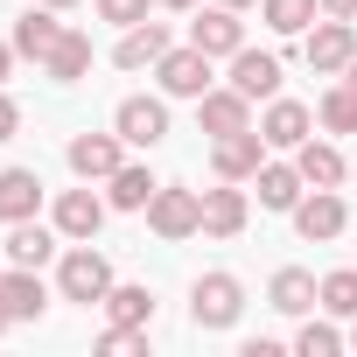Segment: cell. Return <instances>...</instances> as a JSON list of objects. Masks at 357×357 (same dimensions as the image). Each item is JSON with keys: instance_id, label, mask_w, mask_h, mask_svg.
Instances as JSON below:
<instances>
[{"instance_id": "21", "label": "cell", "mask_w": 357, "mask_h": 357, "mask_svg": "<svg viewBox=\"0 0 357 357\" xmlns=\"http://www.w3.org/2000/svg\"><path fill=\"white\" fill-rule=\"evenodd\" d=\"M154 190H161V183H154L140 161H119V168L105 175V204H112V211H147V204H154Z\"/></svg>"}, {"instance_id": "20", "label": "cell", "mask_w": 357, "mask_h": 357, "mask_svg": "<svg viewBox=\"0 0 357 357\" xmlns=\"http://www.w3.org/2000/svg\"><path fill=\"white\" fill-rule=\"evenodd\" d=\"M266 301H273L280 315H308V308H322V280L301 273V266H280L273 287H266Z\"/></svg>"}, {"instance_id": "10", "label": "cell", "mask_w": 357, "mask_h": 357, "mask_svg": "<svg viewBox=\"0 0 357 357\" xmlns=\"http://www.w3.org/2000/svg\"><path fill=\"white\" fill-rule=\"evenodd\" d=\"M119 161H126L119 126H112V133H77V140H70V175H77V183H105Z\"/></svg>"}, {"instance_id": "15", "label": "cell", "mask_w": 357, "mask_h": 357, "mask_svg": "<svg viewBox=\"0 0 357 357\" xmlns=\"http://www.w3.org/2000/svg\"><path fill=\"white\" fill-rule=\"evenodd\" d=\"M105 211H112L105 197H91V190H63V197H56V231H63L70 245H77V238H98Z\"/></svg>"}, {"instance_id": "30", "label": "cell", "mask_w": 357, "mask_h": 357, "mask_svg": "<svg viewBox=\"0 0 357 357\" xmlns=\"http://www.w3.org/2000/svg\"><path fill=\"white\" fill-rule=\"evenodd\" d=\"M343 343H350V336H343L336 322H301V336H294V350H301V357H336Z\"/></svg>"}, {"instance_id": "18", "label": "cell", "mask_w": 357, "mask_h": 357, "mask_svg": "<svg viewBox=\"0 0 357 357\" xmlns=\"http://www.w3.org/2000/svg\"><path fill=\"white\" fill-rule=\"evenodd\" d=\"M36 211H43V175L36 168H0V218L29 225Z\"/></svg>"}, {"instance_id": "41", "label": "cell", "mask_w": 357, "mask_h": 357, "mask_svg": "<svg viewBox=\"0 0 357 357\" xmlns=\"http://www.w3.org/2000/svg\"><path fill=\"white\" fill-rule=\"evenodd\" d=\"M350 350H357V329H350Z\"/></svg>"}, {"instance_id": "27", "label": "cell", "mask_w": 357, "mask_h": 357, "mask_svg": "<svg viewBox=\"0 0 357 357\" xmlns=\"http://www.w3.org/2000/svg\"><path fill=\"white\" fill-rule=\"evenodd\" d=\"M98 308H105L112 322H126V329H147V322H154V294H147V287H119V280H112V294H105Z\"/></svg>"}, {"instance_id": "34", "label": "cell", "mask_w": 357, "mask_h": 357, "mask_svg": "<svg viewBox=\"0 0 357 357\" xmlns=\"http://www.w3.org/2000/svg\"><path fill=\"white\" fill-rule=\"evenodd\" d=\"M322 15H336V22H357V0H322Z\"/></svg>"}, {"instance_id": "37", "label": "cell", "mask_w": 357, "mask_h": 357, "mask_svg": "<svg viewBox=\"0 0 357 357\" xmlns=\"http://www.w3.org/2000/svg\"><path fill=\"white\" fill-rule=\"evenodd\" d=\"M8 329H15V315H8V301H0V336H8Z\"/></svg>"}, {"instance_id": "33", "label": "cell", "mask_w": 357, "mask_h": 357, "mask_svg": "<svg viewBox=\"0 0 357 357\" xmlns=\"http://www.w3.org/2000/svg\"><path fill=\"white\" fill-rule=\"evenodd\" d=\"M15 133H22V105L0 91V140H15Z\"/></svg>"}, {"instance_id": "14", "label": "cell", "mask_w": 357, "mask_h": 357, "mask_svg": "<svg viewBox=\"0 0 357 357\" xmlns=\"http://www.w3.org/2000/svg\"><path fill=\"white\" fill-rule=\"evenodd\" d=\"M168 50H175V43H168V29H161V22H133V29L119 36L112 63H119V70H154V63H161Z\"/></svg>"}, {"instance_id": "26", "label": "cell", "mask_w": 357, "mask_h": 357, "mask_svg": "<svg viewBox=\"0 0 357 357\" xmlns=\"http://www.w3.org/2000/svg\"><path fill=\"white\" fill-rule=\"evenodd\" d=\"M315 15H322V0H259V22L273 36H308Z\"/></svg>"}, {"instance_id": "25", "label": "cell", "mask_w": 357, "mask_h": 357, "mask_svg": "<svg viewBox=\"0 0 357 357\" xmlns=\"http://www.w3.org/2000/svg\"><path fill=\"white\" fill-rule=\"evenodd\" d=\"M84 70H91V36L63 29V36H56V50L43 56V77H56V84H77Z\"/></svg>"}, {"instance_id": "9", "label": "cell", "mask_w": 357, "mask_h": 357, "mask_svg": "<svg viewBox=\"0 0 357 357\" xmlns=\"http://www.w3.org/2000/svg\"><path fill=\"white\" fill-rule=\"evenodd\" d=\"M197 126L218 140V133H245L252 126V98L238 91V84H211L204 98H197Z\"/></svg>"}, {"instance_id": "39", "label": "cell", "mask_w": 357, "mask_h": 357, "mask_svg": "<svg viewBox=\"0 0 357 357\" xmlns=\"http://www.w3.org/2000/svg\"><path fill=\"white\" fill-rule=\"evenodd\" d=\"M43 8H56V15H63V8H77V0H43Z\"/></svg>"}, {"instance_id": "4", "label": "cell", "mask_w": 357, "mask_h": 357, "mask_svg": "<svg viewBox=\"0 0 357 357\" xmlns=\"http://www.w3.org/2000/svg\"><path fill=\"white\" fill-rule=\"evenodd\" d=\"M238 308H245L238 273H204V280L190 287V315H197V329H231Z\"/></svg>"}, {"instance_id": "35", "label": "cell", "mask_w": 357, "mask_h": 357, "mask_svg": "<svg viewBox=\"0 0 357 357\" xmlns=\"http://www.w3.org/2000/svg\"><path fill=\"white\" fill-rule=\"evenodd\" d=\"M15 77V43H0V84Z\"/></svg>"}, {"instance_id": "42", "label": "cell", "mask_w": 357, "mask_h": 357, "mask_svg": "<svg viewBox=\"0 0 357 357\" xmlns=\"http://www.w3.org/2000/svg\"><path fill=\"white\" fill-rule=\"evenodd\" d=\"M350 175H357V168H350Z\"/></svg>"}, {"instance_id": "23", "label": "cell", "mask_w": 357, "mask_h": 357, "mask_svg": "<svg viewBox=\"0 0 357 357\" xmlns=\"http://www.w3.org/2000/svg\"><path fill=\"white\" fill-rule=\"evenodd\" d=\"M56 238H63L56 225L43 231V225L29 218V225H15V231H8V245H0V252H8V266H50V259H56Z\"/></svg>"}, {"instance_id": "40", "label": "cell", "mask_w": 357, "mask_h": 357, "mask_svg": "<svg viewBox=\"0 0 357 357\" xmlns=\"http://www.w3.org/2000/svg\"><path fill=\"white\" fill-rule=\"evenodd\" d=\"M225 8H259V0H225Z\"/></svg>"}, {"instance_id": "3", "label": "cell", "mask_w": 357, "mask_h": 357, "mask_svg": "<svg viewBox=\"0 0 357 357\" xmlns=\"http://www.w3.org/2000/svg\"><path fill=\"white\" fill-rule=\"evenodd\" d=\"M301 56H308V70H315V77H343V70H350V56H357V29H350V22H336V15H322V22L308 29Z\"/></svg>"}, {"instance_id": "12", "label": "cell", "mask_w": 357, "mask_h": 357, "mask_svg": "<svg viewBox=\"0 0 357 357\" xmlns=\"http://www.w3.org/2000/svg\"><path fill=\"white\" fill-rule=\"evenodd\" d=\"M0 301H8L15 322H43V308H50L43 266H8V273H0Z\"/></svg>"}, {"instance_id": "17", "label": "cell", "mask_w": 357, "mask_h": 357, "mask_svg": "<svg viewBox=\"0 0 357 357\" xmlns=\"http://www.w3.org/2000/svg\"><path fill=\"white\" fill-rule=\"evenodd\" d=\"M259 211H294L301 197H308V175L294 168V161H259Z\"/></svg>"}, {"instance_id": "19", "label": "cell", "mask_w": 357, "mask_h": 357, "mask_svg": "<svg viewBox=\"0 0 357 357\" xmlns=\"http://www.w3.org/2000/svg\"><path fill=\"white\" fill-rule=\"evenodd\" d=\"M231 84L245 98H280V56L273 50H238L231 56Z\"/></svg>"}, {"instance_id": "13", "label": "cell", "mask_w": 357, "mask_h": 357, "mask_svg": "<svg viewBox=\"0 0 357 357\" xmlns=\"http://www.w3.org/2000/svg\"><path fill=\"white\" fill-rule=\"evenodd\" d=\"M308 133H315V112H308V105L266 98V112H259V140H266V147H301Z\"/></svg>"}, {"instance_id": "31", "label": "cell", "mask_w": 357, "mask_h": 357, "mask_svg": "<svg viewBox=\"0 0 357 357\" xmlns=\"http://www.w3.org/2000/svg\"><path fill=\"white\" fill-rule=\"evenodd\" d=\"M98 350H105V357H140V350H147V336H140V329H126V322H112V329L98 336Z\"/></svg>"}, {"instance_id": "28", "label": "cell", "mask_w": 357, "mask_h": 357, "mask_svg": "<svg viewBox=\"0 0 357 357\" xmlns=\"http://www.w3.org/2000/svg\"><path fill=\"white\" fill-rule=\"evenodd\" d=\"M315 119H322V133H357V91L336 77L329 91H322V105H315Z\"/></svg>"}, {"instance_id": "16", "label": "cell", "mask_w": 357, "mask_h": 357, "mask_svg": "<svg viewBox=\"0 0 357 357\" xmlns=\"http://www.w3.org/2000/svg\"><path fill=\"white\" fill-rule=\"evenodd\" d=\"M245 218H252V204H245V190H238V183L204 190V231H211V238H238V231H245Z\"/></svg>"}, {"instance_id": "29", "label": "cell", "mask_w": 357, "mask_h": 357, "mask_svg": "<svg viewBox=\"0 0 357 357\" xmlns=\"http://www.w3.org/2000/svg\"><path fill=\"white\" fill-rule=\"evenodd\" d=\"M322 308H329V315H350V322H357V266H336V273L322 280Z\"/></svg>"}, {"instance_id": "1", "label": "cell", "mask_w": 357, "mask_h": 357, "mask_svg": "<svg viewBox=\"0 0 357 357\" xmlns=\"http://www.w3.org/2000/svg\"><path fill=\"white\" fill-rule=\"evenodd\" d=\"M56 294H63V301H84V308L105 301V294H112V259H105L91 238H77V245L56 259Z\"/></svg>"}, {"instance_id": "38", "label": "cell", "mask_w": 357, "mask_h": 357, "mask_svg": "<svg viewBox=\"0 0 357 357\" xmlns=\"http://www.w3.org/2000/svg\"><path fill=\"white\" fill-rule=\"evenodd\" d=\"M343 84H350V91H357V56H350V70H343Z\"/></svg>"}, {"instance_id": "2", "label": "cell", "mask_w": 357, "mask_h": 357, "mask_svg": "<svg viewBox=\"0 0 357 357\" xmlns=\"http://www.w3.org/2000/svg\"><path fill=\"white\" fill-rule=\"evenodd\" d=\"M147 231H154V238H197V231H204V197L161 183L154 204H147Z\"/></svg>"}, {"instance_id": "8", "label": "cell", "mask_w": 357, "mask_h": 357, "mask_svg": "<svg viewBox=\"0 0 357 357\" xmlns=\"http://www.w3.org/2000/svg\"><path fill=\"white\" fill-rule=\"evenodd\" d=\"M211 63H218V56H204V50L190 43V50H168V56L154 63V77H161L168 98H204V91H211Z\"/></svg>"}, {"instance_id": "24", "label": "cell", "mask_w": 357, "mask_h": 357, "mask_svg": "<svg viewBox=\"0 0 357 357\" xmlns=\"http://www.w3.org/2000/svg\"><path fill=\"white\" fill-rule=\"evenodd\" d=\"M56 36H63L56 8H29V15L15 22V36H8V43H15V56H36V63H43V56L56 50Z\"/></svg>"}, {"instance_id": "6", "label": "cell", "mask_w": 357, "mask_h": 357, "mask_svg": "<svg viewBox=\"0 0 357 357\" xmlns=\"http://www.w3.org/2000/svg\"><path fill=\"white\" fill-rule=\"evenodd\" d=\"M190 43H197L204 56H238V50H245V22H238V8H225V0L197 8V22H190Z\"/></svg>"}, {"instance_id": "11", "label": "cell", "mask_w": 357, "mask_h": 357, "mask_svg": "<svg viewBox=\"0 0 357 357\" xmlns=\"http://www.w3.org/2000/svg\"><path fill=\"white\" fill-rule=\"evenodd\" d=\"M112 126H119L126 147H161V140H168V105H161V98H119Z\"/></svg>"}, {"instance_id": "22", "label": "cell", "mask_w": 357, "mask_h": 357, "mask_svg": "<svg viewBox=\"0 0 357 357\" xmlns=\"http://www.w3.org/2000/svg\"><path fill=\"white\" fill-rule=\"evenodd\" d=\"M294 168L308 175V190H343V175H350V161H343L329 140H301V147H294Z\"/></svg>"}, {"instance_id": "32", "label": "cell", "mask_w": 357, "mask_h": 357, "mask_svg": "<svg viewBox=\"0 0 357 357\" xmlns=\"http://www.w3.org/2000/svg\"><path fill=\"white\" fill-rule=\"evenodd\" d=\"M98 22H112V29H133V22H147V0H98Z\"/></svg>"}, {"instance_id": "5", "label": "cell", "mask_w": 357, "mask_h": 357, "mask_svg": "<svg viewBox=\"0 0 357 357\" xmlns=\"http://www.w3.org/2000/svg\"><path fill=\"white\" fill-rule=\"evenodd\" d=\"M259 161H266L259 126H245V133H218V140H211V168H218V183H252Z\"/></svg>"}, {"instance_id": "7", "label": "cell", "mask_w": 357, "mask_h": 357, "mask_svg": "<svg viewBox=\"0 0 357 357\" xmlns=\"http://www.w3.org/2000/svg\"><path fill=\"white\" fill-rule=\"evenodd\" d=\"M287 218H294V231H301L308 245H329V238H343V225H350V204H343L336 190H315V197H301Z\"/></svg>"}, {"instance_id": "36", "label": "cell", "mask_w": 357, "mask_h": 357, "mask_svg": "<svg viewBox=\"0 0 357 357\" xmlns=\"http://www.w3.org/2000/svg\"><path fill=\"white\" fill-rule=\"evenodd\" d=\"M161 8H175V15H190V8H197V0H161Z\"/></svg>"}]
</instances>
